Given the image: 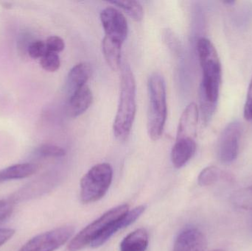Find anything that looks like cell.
Returning a JSON list of instances; mask_svg holds the SVG:
<instances>
[{
  "mask_svg": "<svg viewBox=\"0 0 252 251\" xmlns=\"http://www.w3.org/2000/svg\"><path fill=\"white\" fill-rule=\"evenodd\" d=\"M196 47L202 70V81L199 88V114L201 113L204 125H207L217 108L221 86V63L216 47L208 38H200Z\"/></svg>",
  "mask_w": 252,
  "mask_h": 251,
  "instance_id": "6da1fadb",
  "label": "cell"
},
{
  "mask_svg": "<svg viewBox=\"0 0 252 251\" xmlns=\"http://www.w3.org/2000/svg\"><path fill=\"white\" fill-rule=\"evenodd\" d=\"M136 85L134 75L127 63L121 66L119 105L113 125L115 137L125 141L128 137L136 116Z\"/></svg>",
  "mask_w": 252,
  "mask_h": 251,
  "instance_id": "7a4b0ae2",
  "label": "cell"
},
{
  "mask_svg": "<svg viewBox=\"0 0 252 251\" xmlns=\"http://www.w3.org/2000/svg\"><path fill=\"white\" fill-rule=\"evenodd\" d=\"M148 135L153 141L161 138L167 120V106L166 85L160 74L154 73L148 78Z\"/></svg>",
  "mask_w": 252,
  "mask_h": 251,
  "instance_id": "3957f363",
  "label": "cell"
},
{
  "mask_svg": "<svg viewBox=\"0 0 252 251\" xmlns=\"http://www.w3.org/2000/svg\"><path fill=\"white\" fill-rule=\"evenodd\" d=\"M113 178V169L108 163L94 165L81 178V200L82 203H94L104 197Z\"/></svg>",
  "mask_w": 252,
  "mask_h": 251,
  "instance_id": "277c9868",
  "label": "cell"
},
{
  "mask_svg": "<svg viewBox=\"0 0 252 251\" xmlns=\"http://www.w3.org/2000/svg\"><path fill=\"white\" fill-rule=\"evenodd\" d=\"M129 211L127 205L123 204L116 206L103 214L98 219L81 230L69 242L67 246L68 251H78L91 245L93 240L115 220L124 216Z\"/></svg>",
  "mask_w": 252,
  "mask_h": 251,
  "instance_id": "5b68a950",
  "label": "cell"
},
{
  "mask_svg": "<svg viewBox=\"0 0 252 251\" xmlns=\"http://www.w3.org/2000/svg\"><path fill=\"white\" fill-rule=\"evenodd\" d=\"M75 228L70 225L59 227L41 233L28 240L18 251H55L67 243Z\"/></svg>",
  "mask_w": 252,
  "mask_h": 251,
  "instance_id": "8992f818",
  "label": "cell"
},
{
  "mask_svg": "<svg viewBox=\"0 0 252 251\" xmlns=\"http://www.w3.org/2000/svg\"><path fill=\"white\" fill-rule=\"evenodd\" d=\"M242 131V125L238 121L228 124L222 131L219 142V156L222 163H232L238 157Z\"/></svg>",
  "mask_w": 252,
  "mask_h": 251,
  "instance_id": "52a82bcc",
  "label": "cell"
},
{
  "mask_svg": "<svg viewBox=\"0 0 252 251\" xmlns=\"http://www.w3.org/2000/svg\"><path fill=\"white\" fill-rule=\"evenodd\" d=\"M105 36L124 44L128 34V25L124 15L113 7L105 8L100 13Z\"/></svg>",
  "mask_w": 252,
  "mask_h": 251,
  "instance_id": "ba28073f",
  "label": "cell"
},
{
  "mask_svg": "<svg viewBox=\"0 0 252 251\" xmlns=\"http://www.w3.org/2000/svg\"><path fill=\"white\" fill-rule=\"evenodd\" d=\"M145 211V206H139L132 210L128 211L124 216L115 220L111 223L91 243L90 246L94 249L100 247L104 245L114 234H116L120 230L126 228L131 225Z\"/></svg>",
  "mask_w": 252,
  "mask_h": 251,
  "instance_id": "9c48e42d",
  "label": "cell"
},
{
  "mask_svg": "<svg viewBox=\"0 0 252 251\" xmlns=\"http://www.w3.org/2000/svg\"><path fill=\"white\" fill-rule=\"evenodd\" d=\"M199 119V110L195 103H191L184 110L178 126L176 139L195 140Z\"/></svg>",
  "mask_w": 252,
  "mask_h": 251,
  "instance_id": "30bf717a",
  "label": "cell"
},
{
  "mask_svg": "<svg viewBox=\"0 0 252 251\" xmlns=\"http://www.w3.org/2000/svg\"><path fill=\"white\" fill-rule=\"evenodd\" d=\"M207 248V239L197 228H188L179 234L173 251H204Z\"/></svg>",
  "mask_w": 252,
  "mask_h": 251,
  "instance_id": "8fae6325",
  "label": "cell"
},
{
  "mask_svg": "<svg viewBox=\"0 0 252 251\" xmlns=\"http://www.w3.org/2000/svg\"><path fill=\"white\" fill-rule=\"evenodd\" d=\"M92 68L87 62L78 63L71 69L66 81L67 97L73 95L76 91L87 85V81L91 78Z\"/></svg>",
  "mask_w": 252,
  "mask_h": 251,
  "instance_id": "7c38bea8",
  "label": "cell"
},
{
  "mask_svg": "<svg viewBox=\"0 0 252 251\" xmlns=\"http://www.w3.org/2000/svg\"><path fill=\"white\" fill-rule=\"evenodd\" d=\"M93 94L88 85H85L68 98L67 113L71 117H78L91 106Z\"/></svg>",
  "mask_w": 252,
  "mask_h": 251,
  "instance_id": "4fadbf2b",
  "label": "cell"
},
{
  "mask_svg": "<svg viewBox=\"0 0 252 251\" xmlns=\"http://www.w3.org/2000/svg\"><path fill=\"white\" fill-rule=\"evenodd\" d=\"M196 141L193 139H176L171 151L173 166L179 169L185 166L195 154Z\"/></svg>",
  "mask_w": 252,
  "mask_h": 251,
  "instance_id": "5bb4252c",
  "label": "cell"
},
{
  "mask_svg": "<svg viewBox=\"0 0 252 251\" xmlns=\"http://www.w3.org/2000/svg\"><path fill=\"white\" fill-rule=\"evenodd\" d=\"M38 170V167L32 163H22L7 167L0 170V184L20 180L32 176Z\"/></svg>",
  "mask_w": 252,
  "mask_h": 251,
  "instance_id": "9a60e30c",
  "label": "cell"
},
{
  "mask_svg": "<svg viewBox=\"0 0 252 251\" xmlns=\"http://www.w3.org/2000/svg\"><path fill=\"white\" fill-rule=\"evenodd\" d=\"M149 243L148 231L139 228L130 233L120 244L121 251H145Z\"/></svg>",
  "mask_w": 252,
  "mask_h": 251,
  "instance_id": "2e32d148",
  "label": "cell"
},
{
  "mask_svg": "<svg viewBox=\"0 0 252 251\" xmlns=\"http://www.w3.org/2000/svg\"><path fill=\"white\" fill-rule=\"evenodd\" d=\"M123 44L104 36L102 42L103 56L106 63L113 71H118L121 66V52Z\"/></svg>",
  "mask_w": 252,
  "mask_h": 251,
  "instance_id": "e0dca14e",
  "label": "cell"
},
{
  "mask_svg": "<svg viewBox=\"0 0 252 251\" xmlns=\"http://www.w3.org/2000/svg\"><path fill=\"white\" fill-rule=\"evenodd\" d=\"M110 3L124 10L136 22H139L143 19V8L140 3L138 1L134 0H118V1H110Z\"/></svg>",
  "mask_w": 252,
  "mask_h": 251,
  "instance_id": "ac0fdd59",
  "label": "cell"
},
{
  "mask_svg": "<svg viewBox=\"0 0 252 251\" xmlns=\"http://www.w3.org/2000/svg\"><path fill=\"white\" fill-rule=\"evenodd\" d=\"M226 175V174L217 167H207L200 172L198 183L201 187H209L216 184Z\"/></svg>",
  "mask_w": 252,
  "mask_h": 251,
  "instance_id": "d6986e66",
  "label": "cell"
},
{
  "mask_svg": "<svg viewBox=\"0 0 252 251\" xmlns=\"http://www.w3.org/2000/svg\"><path fill=\"white\" fill-rule=\"evenodd\" d=\"M231 200L236 207L252 210V186L237 190L232 195Z\"/></svg>",
  "mask_w": 252,
  "mask_h": 251,
  "instance_id": "ffe728a7",
  "label": "cell"
},
{
  "mask_svg": "<svg viewBox=\"0 0 252 251\" xmlns=\"http://www.w3.org/2000/svg\"><path fill=\"white\" fill-rule=\"evenodd\" d=\"M40 64L47 72H56L61 66L60 57L57 53L48 51L41 57Z\"/></svg>",
  "mask_w": 252,
  "mask_h": 251,
  "instance_id": "44dd1931",
  "label": "cell"
},
{
  "mask_svg": "<svg viewBox=\"0 0 252 251\" xmlns=\"http://www.w3.org/2000/svg\"><path fill=\"white\" fill-rule=\"evenodd\" d=\"M38 153L43 157L61 158L66 155V150L54 144H44L38 147Z\"/></svg>",
  "mask_w": 252,
  "mask_h": 251,
  "instance_id": "7402d4cb",
  "label": "cell"
},
{
  "mask_svg": "<svg viewBox=\"0 0 252 251\" xmlns=\"http://www.w3.org/2000/svg\"><path fill=\"white\" fill-rule=\"evenodd\" d=\"M47 50L46 43L42 41H33L28 47V54L32 58H41Z\"/></svg>",
  "mask_w": 252,
  "mask_h": 251,
  "instance_id": "603a6c76",
  "label": "cell"
},
{
  "mask_svg": "<svg viewBox=\"0 0 252 251\" xmlns=\"http://www.w3.org/2000/svg\"><path fill=\"white\" fill-rule=\"evenodd\" d=\"M45 43L49 52L58 54L64 50V41L61 37L57 36V35L49 37Z\"/></svg>",
  "mask_w": 252,
  "mask_h": 251,
  "instance_id": "cb8c5ba5",
  "label": "cell"
},
{
  "mask_svg": "<svg viewBox=\"0 0 252 251\" xmlns=\"http://www.w3.org/2000/svg\"><path fill=\"white\" fill-rule=\"evenodd\" d=\"M14 211V203L11 200H0V222L8 219Z\"/></svg>",
  "mask_w": 252,
  "mask_h": 251,
  "instance_id": "d4e9b609",
  "label": "cell"
},
{
  "mask_svg": "<svg viewBox=\"0 0 252 251\" xmlns=\"http://www.w3.org/2000/svg\"><path fill=\"white\" fill-rule=\"evenodd\" d=\"M244 118L247 120H252V76L250 85H249L247 100L244 106Z\"/></svg>",
  "mask_w": 252,
  "mask_h": 251,
  "instance_id": "484cf974",
  "label": "cell"
},
{
  "mask_svg": "<svg viewBox=\"0 0 252 251\" xmlns=\"http://www.w3.org/2000/svg\"><path fill=\"white\" fill-rule=\"evenodd\" d=\"M15 233L16 231L12 228H0V248L11 240Z\"/></svg>",
  "mask_w": 252,
  "mask_h": 251,
  "instance_id": "4316f807",
  "label": "cell"
},
{
  "mask_svg": "<svg viewBox=\"0 0 252 251\" xmlns=\"http://www.w3.org/2000/svg\"><path fill=\"white\" fill-rule=\"evenodd\" d=\"M212 251H224L221 250V249H216V250H213Z\"/></svg>",
  "mask_w": 252,
  "mask_h": 251,
  "instance_id": "83f0119b",
  "label": "cell"
}]
</instances>
